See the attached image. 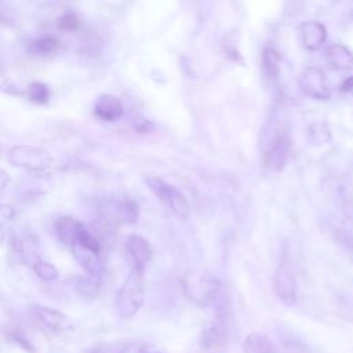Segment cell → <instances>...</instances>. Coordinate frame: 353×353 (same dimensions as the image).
I'll list each match as a JSON object with an SVG mask.
<instances>
[{
  "mask_svg": "<svg viewBox=\"0 0 353 353\" xmlns=\"http://www.w3.org/2000/svg\"><path fill=\"white\" fill-rule=\"evenodd\" d=\"M145 299V283L144 271L138 268H131L128 277L119 290L115 306L116 312L122 319H131L141 309Z\"/></svg>",
  "mask_w": 353,
  "mask_h": 353,
  "instance_id": "cell-1",
  "label": "cell"
},
{
  "mask_svg": "<svg viewBox=\"0 0 353 353\" xmlns=\"http://www.w3.org/2000/svg\"><path fill=\"white\" fill-rule=\"evenodd\" d=\"M185 297L198 306H207L221 293V283L209 273L187 272L181 279Z\"/></svg>",
  "mask_w": 353,
  "mask_h": 353,
  "instance_id": "cell-2",
  "label": "cell"
},
{
  "mask_svg": "<svg viewBox=\"0 0 353 353\" xmlns=\"http://www.w3.org/2000/svg\"><path fill=\"white\" fill-rule=\"evenodd\" d=\"M148 187L155 196L180 221H188L191 218V206L185 195L174 185L167 184L159 176H150L146 180Z\"/></svg>",
  "mask_w": 353,
  "mask_h": 353,
  "instance_id": "cell-3",
  "label": "cell"
},
{
  "mask_svg": "<svg viewBox=\"0 0 353 353\" xmlns=\"http://www.w3.org/2000/svg\"><path fill=\"white\" fill-rule=\"evenodd\" d=\"M9 160L13 166L32 172H45L53 163L52 155L39 146L17 145L9 152Z\"/></svg>",
  "mask_w": 353,
  "mask_h": 353,
  "instance_id": "cell-4",
  "label": "cell"
},
{
  "mask_svg": "<svg viewBox=\"0 0 353 353\" xmlns=\"http://www.w3.org/2000/svg\"><path fill=\"white\" fill-rule=\"evenodd\" d=\"M291 141L284 133L272 135L271 142L264 148V159L268 168L273 171H282L290 157Z\"/></svg>",
  "mask_w": 353,
  "mask_h": 353,
  "instance_id": "cell-5",
  "label": "cell"
},
{
  "mask_svg": "<svg viewBox=\"0 0 353 353\" xmlns=\"http://www.w3.org/2000/svg\"><path fill=\"white\" fill-rule=\"evenodd\" d=\"M273 291L286 305L297 302V280L288 264H280L273 276Z\"/></svg>",
  "mask_w": 353,
  "mask_h": 353,
  "instance_id": "cell-6",
  "label": "cell"
},
{
  "mask_svg": "<svg viewBox=\"0 0 353 353\" xmlns=\"http://www.w3.org/2000/svg\"><path fill=\"white\" fill-rule=\"evenodd\" d=\"M299 86L302 91L316 100H328L330 91L326 84L323 73L316 68H308L299 78Z\"/></svg>",
  "mask_w": 353,
  "mask_h": 353,
  "instance_id": "cell-7",
  "label": "cell"
},
{
  "mask_svg": "<svg viewBox=\"0 0 353 353\" xmlns=\"http://www.w3.org/2000/svg\"><path fill=\"white\" fill-rule=\"evenodd\" d=\"M126 249L131 260L133 268L144 271V268L152 258V247L149 242L139 235H131L126 242Z\"/></svg>",
  "mask_w": 353,
  "mask_h": 353,
  "instance_id": "cell-8",
  "label": "cell"
},
{
  "mask_svg": "<svg viewBox=\"0 0 353 353\" xmlns=\"http://www.w3.org/2000/svg\"><path fill=\"white\" fill-rule=\"evenodd\" d=\"M94 113L104 122H117L122 119L124 109L122 101L111 94H102L98 97L94 105Z\"/></svg>",
  "mask_w": 353,
  "mask_h": 353,
  "instance_id": "cell-9",
  "label": "cell"
},
{
  "mask_svg": "<svg viewBox=\"0 0 353 353\" xmlns=\"http://www.w3.org/2000/svg\"><path fill=\"white\" fill-rule=\"evenodd\" d=\"M301 36L305 49L317 52L326 43L327 31L320 23H306L301 28Z\"/></svg>",
  "mask_w": 353,
  "mask_h": 353,
  "instance_id": "cell-10",
  "label": "cell"
},
{
  "mask_svg": "<svg viewBox=\"0 0 353 353\" xmlns=\"http://www.w3.org/2000/svg\"><path fill=\"white\" fill-rule=\"evenodd\" d=\"M61 49H62V43L53 36H41L27 43V52L35 57L54 56Z\"/></svg>",
  "mask_w": 353,
  "mask_h": 353,
  "instance_id": "cell-11",
  "label": "cell"
},
{
  "mask_svg": "<svg viewBox=\"0 0 353 353\" xmlns=\"http://www.w3.org/2000/svg\"><path fill=\"white\" fill-rule=\"evenodd\" d=\"M224 342H225V328L220 319L214 324L203 330L202 338H201V345L203 349L216 350V349H220L224 345Z\"/></svg>",
  "mask_w": 353,
  "mask_h": 353,
  "instance_id": "cell-12",
  "label": "cell"
},
{
  "mask_svg": "<svg viewBox=\"0 0 353 353\" xmlns=\"http://www.w3.org/2000/svg\"><path fill=\"white\" fill-rule=\"evenodd\" d=\"M327 64L330 68L337 69V71H343V69H350L353 68V56L348 49H345L341 45H334L328 47L327 56H326Z\"/></svg>",
  "mask_w": 353,
  "mask_h": 353,
  "instance_id": "cell-13",
  "label": "cell"
},
{
  "mask_svg": "<svg viewBox=\"0 0 353 353\" xmlns=\"http://www.w3.org/2000/svg\"><path fill=\"white\" fill-rule=\"evenodd\" d=\"M244 353H277L275 345L264 332L253 331L244 339Z\"/></svg>",
  "mask_w": 353,
  "mask_h": 353,
  "instance_id": "cell-14",
  "label": "cell"
},
{
  "mask_svg": "<svg viewBox=\"0 0 353 353\" xmlns=\"http://www.w3.org/2000/svg\"><path fill=\"white\" fill-rule=\"evenodd\" d=\"M80 225L82 224L79 221L73 220L72 217H62L56 224V234L62 243L71 246V243L75 240V238L78 235Z\"/></svg>",
  "mask_w": 353,
  "mask_h": 353,
  "instance_id": "cell-15",
  "label": "cell"
},
{
  "mask_svg": "<svg viewBox=\"0 0 353 353\" xmlns=\"http://www.w3.org/2000/svg\"><path fill=\"white\" fill-rule=\"evenodd\" d=\"M112 220H116L119 223L124 224H134L138 220V207L134 202H120L113 205V210L111 212Z\"/></svg>",
  "mask_w": 353,
  "mask_h": 353,
  "instance_id": "cell-16",
  "label": "cell"
},
{
  "mask_svg": "<svg viewBox=\"0 0 353 353\" xmlns=\"http://www.w3.org/2000/svg\"><path fill=\"white\" fill-rule=\"evenodd\" d=\"M36 315H38V317H39L45 324H47L49 327H52V328H54V330H60V328H65V327H67L68 319H67V316H64V315H62L61 312H58V310L38 306V308H36Z\"/></svg>",
  "mask_w": 353,
  "mask_h": 353,
  "instance_id": "cell-17",
  "label": "cell"
},
{
  "mask_svg": "<svg viewBox=\"0 0 353 353\" xmlns=\"http://www.w3.org/2000/svg\"><path fill=\"white\" fill-rule=\"evenodd\" d=\"M279 62L280 57L273 49H266L262 53L261 64H262V72L268 79H277L279 76Z\"/></svg>",
  "mask_w": 353,
  "mask_h": 353,
  "instance_id": "cell-18",
  "label": "cell"
},
{
  "mask_svg": "<svg viewBox=\"0 0 353 353\" xmlns=\"http://www.w3.org/2000/svg\"><path fill=\"white\" fill-rule=\"evenodd\" d=\"M25 95L38 105H45L50 100V89L46 83L42 82H34L28 86Z\"/></svg>",
  "mask_w": 353,
  "mask_h": 353,
  "instance_id": "cell-19",
  "label": "cell"
},
{
  "mask_svg": "<svg viewBox=\"0 0 353 353\" xmlns=\"http://www.w3.org/2000/svg\"><path fill=\"white\" fill-rule=\"evenodd\" d=\"M102 279L86 275L84 277H79L76 282V288L82 295H86L89 298L95 297L101 288Z\"/></svg>",
  "mask_w": 353,
  "mask_h": 353,
  "instance_id": "cell-20",
  "label": "cell"
},
{
  "mask_svg": "<svg viewBox=\"0 0 353 353\" xmlns=\"http://www.w3.org/2000/svg\"><path fill=\"white\" fill-rule=\"evenodd\" d=\"M34 272L45 282H54L58 279V271L56 266H53L49 262H45L42 260L35 261V264L32 265Z\"/></svg>",
  "mask_w": 353,
  "mask_h": 353,
  "instance_id": "cell-21",
  "label": "cell"
},
{
  "mask_svg": "<svg viewBox=\"0 0 353 353\" xmlns=\"http://www.w3.org/2000/svg\"><path fill=\"white\" fill-rule=\"evenodd\" d=\"M57 25L60 30L65 31V32H76L79 31L80 25H82V21L79 19V16L73 12H65L57 21Z\"/></svg>",
  "mask_w": 353,
  "mask_h": 353,
  "instance_id": "cell-22",
  "label": "cell"
},
{
  "mask_svg": "<svg viewBox=\"0 0 353 353\" xmlns=\"http://www.w3.org/2000/svg\"><path fill=\"white\" fill-rule=\"evenodd\" d=\"M12 335H13V339L17 341V342H19L24 349H27L28 352H34V350H35L34 346L31 345V342H30L24 335H21V334H19V332H13Z\"/></svg>",
  "mask_w": 353,
  "mask_h": 353,
  "instance_id": "cell-23",
  "label": "cell"
},
{
  "mask_svg": "<svg viewBox=\"0 0 353 353\" xmlns=\"http://www.w3.org/2000/svg\"><path fill=\"white\" fill-rule=\"evenodd\" d=\"M9 183H10V175L5 170H0V194L6 190Z\"/></svg>",
  "mask_w": 353,
  "mask_h": 353,
  "instance_id": "cell-24",
  "label": "cell"
},
{
  "mask_svg": "<svg viewBox=\"0 0 353 353\" xmlns=\"http://www.w3.org/2000/svg\"><path fill=\"white\" fill-rule=\"evenodd\" d=\"M135 130L138 133H149V131L153 130V124L150 122H148V120H144V122H141V123H138L135 126Z\"/></svg>",
  "mask_w": 353,
  "mask_h": 353,
  "instance_id": "cell-25",
  "label": "cell"
},
{
  "mask_svg": "<svg viewBox=\"0 0 353 353\" xmlns=\"http://www.w3.org/2000/svg\"><path fill=\"white\" fill-rule=\"evenodd\" d=\"M350 90H353V76H352V78H348V79L342 83V86H341V91H350Z\"/></svg>",
  "mask_w": 353,
  "mask_h": 353,
  "instance_id": "cell-26",
  "label": "cell"
},
{
  "mask_svg": "<svg viewBox=\"0 0 353 353\" xmlns=\"http://www.w3.org/2000/svg\"><path fill=\"white\" fill-rule=\"evenodd\" d=\"M3 239H5V232H3L2 227H0V243H2V242H3Z\"/></svg>",
  "mask_w": 353,
  "mask_h": 353,
  "instance_id": "cell-27",
  "label": "cell"
}]
</instances>
